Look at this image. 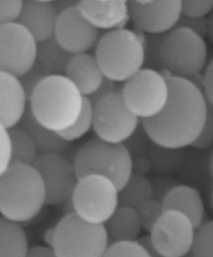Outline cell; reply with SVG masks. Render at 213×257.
I'll list each match as a JSON object with an SVG mask.
<instances>
[{
	"mask_svg": "<svg viewBox=\"0 0 213 257\" xmlns=\"http://www.w3.org/2000/svg\"><path fill=\"white\" fill-rule=\"evenodd\" d=\"M169 85V97L157 115L141 119L154 143L169 148L191 146L200 135L206 116L204 93L186 79L161 72Z\"/></svg>",
	"mask_w": 213,
	"mask_h": 257,
	"instance_id": "cell-1",
	"label": "cell"
},
{
	"mask_svg": "<svg viewBox=\"0 0 213 257\" xmlns=\"http://www.w3.org/2000/svg\"><path fill=\"white\" fill-rule=\"evenodd\" d=\"M83 97L66 76L50 75L35 89L29 106L39 123L60 132L68 130L78 119Z\"/></svg>",
	"mask_w": 213,
	"mask_h": 257,
	"instance_id": "cell-2",
	"label": "cell"
},
{
	"mask_svg": "<svg viewBox=\"0 0 213 257\" xmlns=\"http://www.w3.org/2000/svg\"><path fill=\"white\" fill-rule=\"evenodd\" d=\"M45 205L44 184L32 166L11 165L0 176V212L23 224L33 220Z\"/></svg>",
	"mask_w": 213,
	"mask_h": 257,
	"instance_id": "cell-3",
	"label": "cell"
},
{
	"mask_svg": "<svg viewBox=\"0 0 213 257\" xmlns=\"http://www.w3.org/2000/svg\"><path fill=\"white\" fill-rule=\"evenodd\" d=\"M94 57L104 78L126 82L145 65L144 33L126 29L108 31L96 45Z\"/></svg>",
	"mask_w": 213,
	"mask_h": 257,
	"instance_id": "cell-4",
	"label": "cell"
},
{
	"mask_svg": "<svg viewBox=\"0 0 213 257\" xmlns=\"http://www.w3.org/2000/svg\"><path fill=\"white\" fill-rule=\"evenodd\" d=\"M74 165L78 179L97 175L113 182L118 191L131 176L132 158L123 144H111L95 137L82 144L77 151Z\"/></svg>",
	"mask_w": 213,
	"mask_h": 257,
	"instance_id": "cell-5",
	"label": "cell"
},
{
	"mask_svg": "<svg viewBox=\"0 0 213 257\" xmlns=\"http://www.w3.org/2000/svg\"><path fill=\"white\" fill-rule=\"evenodd\" d=\"M161 58L163 71L169 76L189 80L204 69L206 45L204 38L190 30L175 28L165 35Z\"/></svg>",
	"mask_w": 213,
	"mask_h": 257,
	"instance_id": "cell-6",
	"label": "cell"
},
{
	"mask_svg": "<svg viewBox=\"0 0 213 257\" xmlns=\"http://www.w3.org/2000/svg\"><path fill=\"white\" fill-rule=\"evenodd\" d=\"M109 244L104 224L88 222L76 213L65 215L56 226V256H104Z\"/></svg>",
	"mask_w": 213,
	"mask_h": 257,
	"instance_id": "cell-7",
	"label": "cell"
},
{
	"mask_svg": "<svg viewBox=\"0 0 213 257\" xmlns=\"http://www.w3.org/2000/svg\"><path fill=\"white\" fill-rule=\"evenodd\" d=\"M118 192L113 182L102 176L80 178L72 194L75 211L84 220L104 224L118 207Z\"/></svg>",
	"mask_w": 213,
	"mask_h": 257,
	"instance_id": "cell-8",
	"label": "cell"
},
{
	"mask_svg": "<svg viewBox=\"0 0 213 257\" xmlns=\"http://www.w3.org/2000/svg\"><path fill=\"white\" fill-rule=\"evenodd\" d=\"M169 85L161 72L143 68L124 83L121 93L126 105L141 119L159 114L167 103Z\"/></svg>",
	"mask_w": 213,
	"mask_h": 257,
	"instance_id": "cell-9",
	"label": "cell"
},
{
	"mask_svg": "<svg viewBox=\"0 0 213 257\" xmlns=\"http://www.w3.org/2000/svg\"><path fill=\"white\" fill-rule=\"evenodd\" d=\"M141 119L132 113L121 92L110 93L93 104L92 128L96 137L111 144H123Z\"/></svg>",
	"mask_w": 213,
	"mask_h": 257,
	"instance_id": "cell-10",
	"label": "cell"
},
{
	"mask_svg": "<svg viewBox=\"0 0 213 257\" xmlns=\"http://www.w3.org/2000/svg\"><path fill=\"white\" fill-rule=\"evenodd\" d=\"M37 42L23 25L16 23L0 27V68L19 78L37 62Z\"/></svg>",
	"mask_w": 213,
	"mask_h": 257,
	"instance_id": "cell-11",
	"label": "cell"
},
{
	"mask_svg": "<svg viewBox=\"0 0 213 257\" xmlns=\"http://www.w3.org/2000/svg\"><path fill=\"white\" fill-rule=\"evenodd\" d=\"M196 228L183 213L165 211L151 232L152 240L160 256L182 257L190 253Z\"/></svg>",
	"mask_w": 213,
	"mask_h": 257,
	"instance_id": "cell-12",
	"label": "cell"
},
{
	"mask_svg": "<svg viewBox=\"0 0 213 257\" xmlns=\"http://www.w3.org/2000/svg\"><path fill=\"white\" fill-rule=\"evenodd\" d=\"M33 167L44 184L45 205H59L72 196L78 178L74 163L63 154H40Z\"/></svg>",
	"mask_w": 213,
	"mask_h": 257,
	"instance_id": "cell-13",
	"label": "cell"
},
{
	"mask_svg": "<svg viewBox=\"0 0 213 257\" xmlns=\"http://www.w3.org/2000/svg\"><path fill=\"white\" fill-rule=\"evenodd\" d=\"M130 19L142 33L165 35L175 29L181 15V1H128Z\"/></svg>",
	"mask_w": 213,
	"mask_h": 257,
	"instance_id": "cell-14",
	"label": "cell"
},
{
	"mask_svg": "<svg viewBox=\"0 0 213 257\" xmlns=\"http://www.w3.org/2000/svg\"><path fill=\"white\" fill-rule=\"evenodd\" d=\"M54 36L61 46L72 55L87 52L99 40L98 30L82 16L77 6L59 15Z\"/></svg>",
	"mask_w": 213,
	"mask_h": 257,
	"instance_id": "cell-15",
	"label": "cell"
},
{
	"mask_svg": "<svg viewBox=\"0 0 213 257\" xmlns=\"http://www.w3.org/2000/svg\"><path fill=\"white\" fill-rule=\"evenodd\" d=\"M77 7L82 16L97 30L125 29L130 17L126 0H82Z\"/></svg>",
	"mask_w": 213,
	"mask_h": 257,
	"instance_id": "cell-16",
	"label": "cell"
},
{
	"mask_svg": "<svg viewBox=\"0 0 213 257\" xmlns=\"http://www.w3.org/2000/svg\"><path fill=\"white\" fill-rule=\"evenodd\" d=\"M59 13L51 0H26L17 23L28 30L37 43L54 36Z\"/></svg>",
	"mask_w": 213,
	"mask_h": 257,
	"instance_id": "cell-17",
	"label": "cell"
},
{
	"mask_svg": "<svg viewBox=\"0 0 213 257\" xmlns=\"http://www.w3.org/2000/svg\"><path fill=\"white\" fill-rule=\"evenodd\" d=\"M27 95L19 78L0 73V121L10 130L16 127L25 115L28 106Z\"/></svg>",
	"mask_w": 213,
	"mask_h": 257,
	"instance_id": "cell-18",
	"label": "cell"
},
{
	"mask_svg": "<svg viewBox=\"0 0 213 257\" xmlns=\"http://www.w3.org/2000/svg\"><path fill=\"white\" fill-rule=\"evenodd\" d=\"M65 76L87 97L96 92L104 78L95 57L87 53L73 55Z\"/></svg>",
	"mask_w": 213,
	"mask_h": 257,
	"instance_id": "cell-19",
	"label": "cell"
},
{
	"mask_svg": "<svg viewBox=\"0 0 213 257\" xmlns=\"http://www.w3.org/2000/svg\"><path fill=\"white\" fill-rule=\"evenodd\" d=\"M162 203L165 211H179L188 217L195 228L202 224L204 216V203L196 188L180 184L169 192Z\"/></svg>",
	"mask_w": 213,
	"mask_h": 257,
	"instance_id": "cell-20",
	"label": "cell"
},
{
	"mask_svg": "<svg viewBox=\"0 0 213 257\" xmlns=\"http://www.w3.org/2000/svg\"><path fill=\"white\" fill-rule=\"evenodd\" d=\"M17 126L29 134L36 146L39 155L63 154L71 147L70 142L65 141L58 132L49 130L39 123L33 116L29 105Z\"/></svg>",
	"mask_w": 213,
	"mask_h": 257,
	"instance_id": "cell-21",
	"label": "cell"
},
{
	"mask_svg": "<svg viewBox=\"0 0 213 257\" xmlns=\"http://www.w3.org/2000/svg\"><path fill=\"white\" fill-rule=\"evenodd\" d=\"M104 226L112 242L137 240L143 229L137 211L126 207H118Z\"/></svg>",
	"mask_w": 213,
	"mask_h": 257,
	"instance_id": "cell-22",
	"label": "cell"
},
{
	"mask_svg": "<svg viewBox=\"0 0 213 257\" xmlns=\"http://www.w3.org/2000/svg\"><path fill=\"white\" fill-rule=\"evenodd\" d=\"M28 240L21 223L5 217L0 220V256H27Z\"/></svg>",
	"mask_w": 213,
	"mask_h": 257,
	"instance_id": "cell-23",
	"label": "cell"
},
{
	"mask_svg": "<svg viewBox=\"0 0 213 257\" xmlns=\"http://www.w3.org/2000/svg\"><path fill=\"white\" fill-rule=\"evenodd\" d=\"M147 157L152 170L161 175H170L182 168L186 160L187 153L183 148L163 147L151 142Z\"/></svg>",
	"mask_w": 213,
	"mask_h": 257,
	"instance_id": "cell-24",
	"label": "cell"
},
{
	"mask_svg": "<svg viewBox=\"0 0 213 257\" xmlns=\"http://www.w3.org/2000/svg\"><path fill=\"white\" fill-rule=\"evenodd\" d=\"M153 199L151 181L145 176L132 173L127 183L118 192V207L139 210L142 205Z\"/></svg>",
	"mask_w": 213,
	"mask_h": 257,
	"instance_id": "cell-25",
	"label": "cell"
},
{
	"mask_svg": "<svg viewBox=\"0 0 213 257\" xmlns=\"http://www.w3.org/2000/svg\"><path fill=\"white\" fill-rule=\"evenodd\" d=\"M72 56L61 46L55 36L37 43V61L51 75L64 76Z\"/></svg>",
	"mask_w": 213,
	"mask_h": 257,
	"instance_id": "cell-26",
	"label": "cell"
},
{
	"mask_svg": "<svg viewBox=\"0 0 213 257\" xmlns=\"http://www.w3.org/2000/svg\"><path fill=\"white\" fill-rule=\"evenodd\" d=\"M8 130L13 146L11 165H25L33 167L39 154L33 140L27 132L18 126Z\"/></svg>",
	"mask_w": 213,
	"mask_h": 257,
	"instance_id": "cell-27",
	"label": "cell"
},
{
	"mask_svg": "<svg viewBox=\"0 0 213 257\" xmlns=\"http://www.w3.org/2000/svg\"><path fill=\"white\" fill-rule=\"evenodd\" d=\"M93 124V105L89 98L84 96L81 112L72 126L65 131L58 132L65 141L72 142L80 139L90 131Z\"/></svg>",
	"mask_w": 213,
	"mask_h": 257,
	"instance_id": "cell-28",
	"label": "cell"
},
{
	"mask_svg": "<svg viewBox=\"0 0 213 257\" xmlns=\"http://www.w3.org/2000/svg\"><path fill=\"white\" fill-rule=\"evenodd\" d=\"M191 254L196 257H213V220L196 229Z\"/></svg>",
	"mask_w": 213,
	"mask_h": 257,
	"instance_id": "cell-29",
	"label": "cell"
},
{
	"mask_svg": "<svg viewBox=\"0 0 213 257\" xmlns=\"http://www.w3.org/2000/svg\"><path fill=\"white\" fill-rule=\"evenodd\" d=\"M165 35H149L144 33L145 50V64L147 65V68L153 69L160 72L163 71L161 51Z\"/></svg>",
	"mask_w": 213,
	"mask_h": 257,
	"instance_id": "cell-30",
	"label": "cell"
},
{
	"mask_svg": "<svg viewBox=\"0 0 213 257\" xmlns=\"http://www.w3.org/2000/svg\"><path fill=\"white\" fill-rule=\"evenodd\" d=\"M151 140L141 121L135 132L124 142V146L132 158L147 156Z\"/></svg>",
	"mask_w": 213,
	"mask_h": 257,
	"instance_id": "cell-31",
	"label": "cell"
},
{
	"mask_svg": "<svg viewBox=\"0 0 213 257\" xmlns=\"http://www.w3.org/2000/svg\"><path fill=\"white\" fill-rule=\"evenodd\" d=\"M104 256L150 257L137 240L112 242L106 248Z\"/></svg>",
	"mask_w": 213,
	"mask_h": 257,
	"instance_id": "cell-32",
	"label": "cell"
},
{
	"mask_svg": "<svg viewBox=\"0 0 213 257\" xmlns=\"http://www.w3.org/2000/svg\"><path fill=\"white\" fill-rule=\"evenodd\" d=\"M50 75V73L37 61L34 66L28 72L20 77L19 80L23 87L29 102L30 101L35 89L41 81Z\"/></svg>",
	"mask_w": 213,
	"mask_h": 257,
	"instance_id": "cell-33",
	"label": "cell"
},
{
	"mask_svg": "<svg viewBox=\"0 0 213 257\" xmlns=\"http://www.w3.org/2000/svg\"><path fill=\"white\" fill-rule=\"evenodd\" d=\"M164 211L163 203L154 199L142 205L137 212L144 230L151 232Z\"/></svg>",
	"mask_w": 213,
	"mask_h": 257,
	"instance_id": "cell-34",
	"label": "cell"
},
{
	"mask_svg": "<svg viewBox=\"0 0 213 257\" xmlns=\"http://www.w3.org/2000/svg\"><path fill=\"white\" fill-rule=\"evenodd\" d=\"M191 146L198 150H208L213 148V105L207 100L204 125L198 138Z\"/></svg>",
	"mask_w": 213,
	"mask_h": 257,
	"instance_id": "cell-35",
	"label": "cell"
},
{
	"mask_svg": "<svg viewBox=\"0 0 213 257\" xmlns=\"http://www.w3.org/2000/svg\"><path fill=\"white\" fill-rule=\"evenodd\" d=\"M150 181L153 189L154 200L161 203L173 188L181 184L178 180L169 175H159Z\"/></svg>",
	"mask_w": 213,
	"mask_h": 257,
	"instance_id": "cell-36",
	"label": "cell"
},
{
	"mask_svg": "<svg viewBox=\"0 0 213 257\" xmlns=\"http://www.w3.org/2000/svg\"><path fill=\"white\" fill-rule=\"evenodd\" d=\"M23 3L22 0H0L1 25L17 23L23 11Z\"/></svg>",
	"mask_w": 213,
	"mask_h": 257,
	"instance_id": "cell-37",
	"label": "cell"
},
{
	"mask_svg": "<svg viewBox=\"0 0 213 257\" xmlns=\"http://www.w3.org/2000/svg\"><path fill=\"white\" fill-rule=\"evenodd\" d=\"M213 11V0L181 1V15L190 18H206Z\"/></svg>",
	"mask_w": 213,
	"mask_h": 257,
	"instance_id": "cell-38",
	"label": "cell"
},
{
	"mask_svg": "<svg viewBox=\"0 0 213 257\" xmlns=\"http://www.w3.org/2000/svg\"><path fill=\"white\" fill-rule=\"evenodd\" d=\"M0 175L5 173L11 165L13 146L9 130L1 126L0 128Z\"/></svg>",
	"mask_w": 213,
	"mask_h": 257,
	"instance_id": "cell-39",
	"label": "cell"
},
{
	"mask_svg": "<svg viewBox=\"0 0 213 257\" xmlns=\"http://www.w3.org/2000/svg\"><path fill=\"white\" fill-rule=\"evenodd\" d=\"M175 28L190 30L199 36L204 38L206 35L207 17L197 19L181 15Z\"/></svg>",
	"mask_w": 213,
	"mask_h": 257,
	"instance_id": "cell-40",
	"label": "cell"
},
{
	"mask_svg": "<svg viewBox=\"0 0 213 257\" xmlns=\"http://www.w3.org/2000/svg\"><path fill=\"white\" fill-rule=\"evenodd\" d=\"M203 93L207 101L213 105V59L207 66L204 75Z\"/></svg>",
	"mask_w": 213,
	"mask_h": 257,
	"instance_id": "cell-41",
	"label": "cell"
},
{
	"mask_svg": "<svg viewBox=\"0 0 213 257\" xmlns=\"http://www.w3.org/2000/svg\"><path fill=\"white\" fill-rule=\"evenodd\" d=\"M116 92L115 90V82L113 81L109 80V79L104 78L102 81L101 85L99 88L96 90L95 92L88 96L90 102L93 105L100 98L103 97L106 95L110 94V93ZM87 97V96H86Z\"/></svg>",
	"mask_w": 213,
	"mask_h": 257,
	"instance_id": "cell-42",
	"label": "cell"
},
{
	"mask_svg": "<svg viewBox=\"0 0 213 257\" xmlns=\"http://www.w3.org/2000/svg\"><path fill=\"white\" fill-rule=\"evenodd\" d=\"M132 173L147 177L153 170L147 156H140L132 158Z\"/></svg>",
	"mask_w": 213,
	"mask_h": 257,
	"instance_id": "cell-43",
	"label": "cell"
},
{
	"mask_svg": "<svg viewBox=\"0 0 213 257\" xmlns=\"http://www.w3.org/2000/svg\"><path fill=\"white\" fill-rule=\"evenodd\" d=\"M27 256L53 257L56 256V253L55 249L50 246H37L29 248Z\"/></svg>",
	"mask_w": 213,
	"mask_h": 257,
	"instance_id": "cell-44",
	"label": "cell"
},
{
	"mask_svg": "<svg viewBox=\"0 0 213 257\" xmlns=\"http://www.w3.org/2000/svg\"><path fill=\"white\" fill-rule=\"evenodd\" d=\"M140 244L147 251L149 256L157 257L160 256L159 253L158 252L157 249L155 248L153 241L152 240L151 236H145L137 239Z\"/></svg>",
	"mask_w": 213,
	"mask_h": 257,
	"instance_id": "cell-45",
	"label": "cell"
},
{
	"mask_svg": "<svg viewBox=\"0 0 213 257\" xmlns=\"http://www.w3.org/2000/svg\"><path fill=\"white\" fill-rule=\"evenodd\" d=\"M59 205H60V209H62V212L64 214V216L76 213L74 202H73L72 195Z\"/></svg>",
	"mask_w": 213,
	"mask_h": 257,
	"instance_id": "cell-46",
	"label": "cell"
},
{
	"mask_svg": "<svg viewBox=\"0 0 213 257\" xmlns=\"http://www.w3.org/2000/svg\"><path fill=\"white\" fill-rule=\"evenodd\" d=\"M55 238H56V228H50L45 230L43 239L47 246L54 248Z\"/></svg>",
	"mask_w": 213,
	"mask_h": 257,
	"instance_id": "cell-47",
	"label": "cell"
},
{
	"mask_svg": "<svg viewBox=\"0 0 213 257\" xmlns=\"http://www.w3.org/2000/svg\"><path fill=\"white\" fill-rule=\"evenodd\" d=\"M208 41L213 45V11L207 17L206 35Z\"/></svg>",
	"mask_w": 213,
	"mask_h": 257,
	"instance_id": "cell-48",
	"label": "cell"
},
{
	"mask_svg": "<svg viewBox=\"0 0 213 257\" xmlns=\"http://www.w3.org/2000/svg\"><path fill=\"white\" fill-rule=\"evenodd\" d=\"M209 171H210L211 179L213 181V151L210 154V159H209Z\"/></svg>",
	"mask_w": 213,
	"mask_h": 257,
	"instance_id": "cell-49",
	"label": "cell"
},
{
	"mask_svg": "<svg viewBox=\"0 0 213 257\" xmlns=\"http://www.w3.org/2000/svg\"><path fill=\"white\" fill-rule=\"evenodd\" d=\"M212 205H213V187H212Z\"/></svg>",
	"mask_w": 213,
	"mask_h": 257,
	"instance_id": "cell-50",
	"label": "cell"
}]
</instances>
